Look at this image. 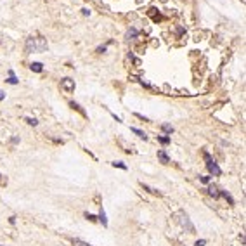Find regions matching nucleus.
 I'll return each instance as SVG.
<instances>
[{
    "label": "nucleus",
    "mask_w": 246,
    "mask_h": 246,
    "mask_svg": "<svg viewBox=\"0 0 246 246\" xmlns=\"http://www.w3.org/2000/svg\"><path fill=\"white\" fill-rule=\"evenodd\" d=\"M47 49V42L43 40L42 36H38V38H28V42H26V52L31 54V52H43V50Z\"/></svg>",
    "instance_id": "obj_1"
},
{
    "label": "nucleus",
    "mask_w": 246,
    "mask_h": 246,
    "mask_svg": "<svg viewBox=\"0 0 246 246\" xmlns=\"http://www.w3.org/2000/svg\"><path fill=\"white\" fill-rule=\"evenodd\" d=\"M204 160H206V167H208V170H210V173H213V175H217V177L222 173L220 167L215 163V160H211V156L208 154V153H204Z\"/></svg>",
    "instance_id": "obj_2"
},
{
    "label": "nucleus",
    "mask_w": 246,
    "mask_h": 246,
    "mask_svg": "<svg viewBox=\"0 0 246 246\" xmlns=\"http://www.w3.org/2000/svg\"><path fill=\"white\" fill-rule=\"evenodd\" d=\"M177 217H179V218H177V220H179V224L182 225V227H185V229H187L189 232H194V225L191 224V218L187 217V213L180 211V213H179Z\"/></svg>",
    "instance_id": "obj_3"
},
{
    "label": "nucleus",
    "mask_w": 246,
    "mask_h": 246,
    "mask_svg": "<svg viewBox=\"0 0 246 246\" xmlns=\"http://www.w3.org/2000/svg\"><path fill=\"white\" fill-rule=\"evenodd\" d=\"M61 89L66 92H73L75 90V80H71V78H64L63 82H61Z\"/></svg>",
    "instance_id": "obj_4"
},
{
    "label": "nucleus",
    "mask_w": 246,
    "mask_h": 246,
    "mask_svg": "<svg viewBox=\"0 0 246 246\" xmlns=\"http://www.w3.org/2000/svg\"><path fill=\"white\" fill-rule=\"evenodd\" d=\"M208 194L217 199V198H220V189H218L215 184H210V185H208Z\"/></svg>",
    "instance_id": "obj_5"
},
{
    "label": "nucleus",
    "mask_w": 246,
    "mask_h": 246,
    "mask_svg": "<svg viewBox=\"0 0 246 246\" xmlns=\"http://www.w3.org/2000/svg\"><path fill=\"white\" fill-rule=\"evenodd\" d=\"M158 160H160V161H161L163 165H168V163H170L168 154H167V153H165L163 149H160V151H158Z\"/></svg>",
    "instance_id": "obj_6"
},
{
    "label": "nucleus",
    "mask_w": 246,
    "mask_h": 246,
    "mask_svg": "<svg viewBox=\"0 0 246 246\" xmlns=\"http://www.w3.org/2000/svg\"><path fill=\"white\" fill-rule=\"evenodd\" d=\"M30 68H31V71H35V73H42V71H43V64L42 63H31V64H30Z\"/></svg>",
    "instance_id": "obj_7"
},
{
    "label": "nucleus",
    "mask_w": 246,
    "mask_h": 246,
    "mask_svg": "<svg viewBox=\"0 0 246 246\" xmlns=\"http://www.w3.org/2000/svg\"><path fill=\"white\" fill-rule=\"evenodd\" d=\"M99 220L102 222V225H104V227H107V218H106V211L102 210V208H101V211H99Z\"/></svg>",
    "instance_id": "obj_8"
},
{
    "label": "nucleus",
    "mask_w": 246,
    "mask_h": 246,
    "mask_svg": "<svg viewBox=\"0 0 246 246\" xmlns=\"http://www.w3.org/2000/svg\"><path fill=\"white\" fill-rule=\"evenodd\" d=\"M130 130H132V132H134V134H137V135H139V137H141V139H144V141H146V139H148V135L144 134V132H142V130H139V128L132 127V128H130Z\"/></svg>",
    "instance_id": "obj_9"
},
{
    "label": "nucleus",
    "mask_w": 246,
    "mask_h": 246,
    "mask_svg": "<svg viewBox=\"0 0 246 246\" xmlns=\"http://www.w3.org/2000/svg\"><path fill=\"white\" fill-rule=\"evenodd\" d=\"M9 75H11V76H9L7 83H11V85H16V83H17V78L14 76V71H9Z\"/></svg>",
    "instance_id": "obj_10"
},
{
    "label": "nucleus",
    "mask_w": 246,
    "mask_h": 246,
    "mask_svg": "<svg viewBox=\"0 0 246 246\" xmlns=\"http://www.w3.org/2000/svg\"><path fill=\"white\" fill-rule=\"evenodd\" d=\"M111 165H113V167H114V168H121V170H127V165H125V163H123V161H113Z\"/></svg>",
    "instance_id": "obj_11"
},
{
    "label": "nucleus",
    "mask_w": 246,
    "mask_h": 246,
    "mask_svg": "<svg viewBox=\"0 0 246 246\" xmlns=\"http://www.w3.org/2000/svg\"><path fill=\"white\" fill-rule=\"evenodd\" d=\"M220 196H224L225 199H229V203H231V204H234V199H232V196L227 192V191H220Z\"/></svg>",
    "instance_id": "obj_12"
},
{
    "label": "nucleus",
    "mask_w": 246,
    "mask_h": 246,
    "mask_svg": "<svg viewBox=\"0 0 246 246\" xmlns=\"http://www.w3.org/2000/svg\"><path fill=\"white\" fill-rule=\"evenodd\" d=\"M135 36H137V30H135V28H130L127 31V38H135Z\"/></svg>",
    "instance_id": "obj_13"
},
{
    "label": "nucleus",
    "mask_w": 246,
    "mask_h": 246,
    "mask_svg": "<svg viewBox=\"0 0 246 246\" xmlns=\"http://www.w3.org/2000/svg\"><path fill=\"white\" fill-rule=\"evenodd\" d=\"M161 128H163V132H167V134H172V132H173V127H172V125H168V123L161 125Z\"/></svg>",
    "instance_id": "obj_14"
},
{
    "label": "nucleus",
    "mask_w": 246,
    "mask_h": 246,
    "mask_svg": "<svg viewBox=\"0 0 246 246\" xmlns=\"http://www.w3.org/2000/svg\"><path fill=\"white\" fill-rule=\"evenodd\" d=\"M73 244H76V246H92V244H89V243L80 241V239H73Z\"/></svg>",
    "instance_id": "obj_15"
},
{
    "label": "nucleus",
    "mask_w": 246,
    "mask_h": 246,
    "mask_svg": "<svg viewBox=\"0 0 246 246\" xmlns=\"http://www.w3.org/2000/svg\"><path fill=\"white\" fill-rule=\"evenodd\" d=\"M26 121H28V125H33V127H36V125H38V121H36L35 118H26Z\"/></svg>",
    "instance_id": "obj_16"
},
{
    "label": "nucleus",
    "mask_w": 246,
    "mask_h": 246,
    "mask_svg": "<svg viewBox=\"0 0 246 246\" xmlns=\"http://www.w3.org/2000/svg\"><path fill=\"white\" fill-rule=\"evenodd\" d=\"M70 106H71V107H75V109H78V111H80V113H82V114L85 116V111H82V109H80V106H78L76 102H70Z\"/></svg>",
    "instance_id": "obj_17"
},
{
    "label": "nucleus",
    "mask_w": 246,
    "mask_h": 246,
    "mask_svg": "<svg viewBox=\"0 0 246 246\" xmlns=\"http://www.w3.org/2000/svg\"><path fill=\"white\" fill-rule=\"evenodd\" d=\"M85 217L89 218L90 222H95V220H97V217H95V215H92V213H85Z\"/></svg>",
    "instance_id": "obj_18"
},
{
    "label": "nucleus",
    "mask_w": 246,
    "mask_h": 246,
    "mask_svg": "<svg viewBox=\"0 0 246 246\" xmlns=\"http://www.w3.org/2000/svg\"><path fill=\"white\" fill-rule=\"evenodd\" d=\"M158 141L161 142V144H168V142H170V137H158Z\"/></svg>",
    "instance_id": "obj_19"
},
{
    "label": "nucleus",
    "mask_w": 246,
    "mask_h": 246,
    "mask_svg": "<svg viewBox=\"0 0 246 246\" xmlns=\"http://www.w3.org/2000/svg\"><path fill=\"white\" fill-rule=\"evenodd\" d=\"M204 244H206V239H199V241H196L194 246H204Z\"/></svg>",
    "instance_id": "obj_20"
},
{
    "label": "nucleus",
    "mask_w": 246,
    "mask_h": 246,
    "mask_svg": "<svg viewBox=\"0 0 246 246\" xmlns=\"http://www.w3.org/2000/svg\"><path fill=\"white\" fill-rule=\"evenodd\" d=\"M199 180H201L203 184H208L210 182V177H199Z\"/></svg>",
    "instance_id": "obj_21"
},
{
    "label": "nucleus",
    "mask_w": 246,
    "mask_h": 246,
    "mask_svg": "<svg viewBox=\"0 0 246 246\" xmlns=\"http://www.w3.org/2000/svg\"><path fill=\"white\" fill-rule=\"evenodd\" d=\"M82 12H83V16H89V14H90V11H89V9H82Z\"/></svg>",
    "instance_id": "obj_22"
},
{
    "label": "nucleus",
    "mask_w": 246,
    "mask_h": 246,
    "mask_svg": "<svg viewBox=\"0 0 246 246\" xmlns=\"http://www.w3.org/2000/svg\"><path fill=\"white\" fill-rule=\"evenodd\" d=\"M97 52H106V45H102V47H99Z\"/></svg>",
    "instance_id": "obj_23"
},
{
    "label": "nucleus",
    "mask_w": 246,
    "mask_h": 246,
    "mask_svg": "<svg viewBox=\"0 0 246 246\" xmlns=\"http://www.w3.org/2000/svg\"><path fill=\"white\" fill-rule=\"evenodd\" d=\"M4 99H5V94H4V92L0 90V101H4Z\"/></svg>",
    "instance_id": "obj_24"
},
{
    "label": "nucleus",
    "mask_w": 246,
    "mask_h": 246,
    "mask_svg": "<svg viewBox=\"0 0 246 246\" xmlns=\"http://www.w3.org/2000/svg\"><path fill=\"white\" fill-rule=\"evenodd\" d=\"M0 246H2V244H0Z\"/></svg>",
    "instance_id": "obj_25"
}]
</instances>
